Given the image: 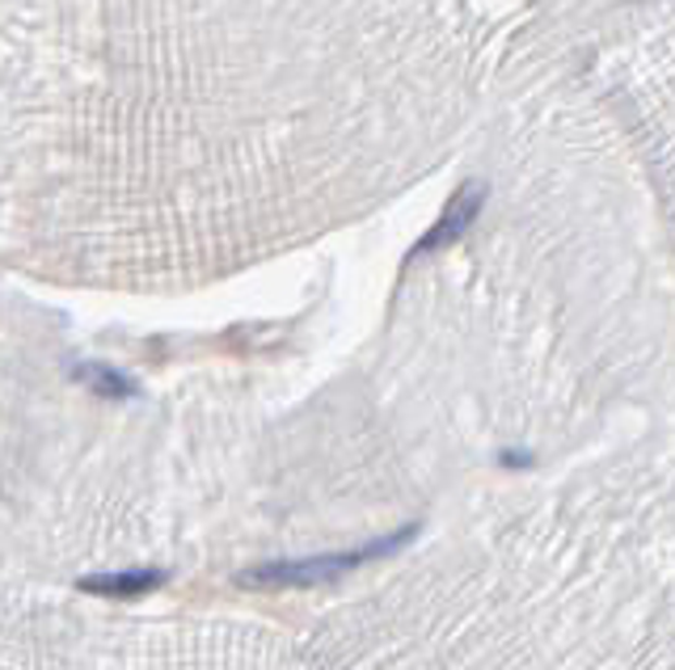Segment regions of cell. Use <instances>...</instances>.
<instances>
[{
	"label": "cell",
	"mask_w": 675,
	"mask_h": 670,
	"mask_svg": "<svg viewBox=\"0 0 675 670\" xmlns=\"http://www.w3.org/2000/svg\"><path fill=\"white\" fill-rule=\"evenodd\" d=\"M165 586V569H123V573H102V578H85L80 591L89 595H110V599H136Z\"/></svg>",
	"instance_id": "3"
},
{
	"label": "cell",
	"mask_w": 675,
	"mask_h": 670,
	"mask_svg": "<svg viewBox=\"0 0 675 670\" xmlns=\"http://www.w3.org/2000/svg\"><path fill=\"white\" fill-rule=\"evenodd\" d=\"M414 531L418 528H401V531H392L389 540H380V544H363V548H355V553H329V557H309V561L258 565V569H249L246 573V582L249 586H309V582H329V578H338V573H351V569H359V565L380 561V557L397 553L405 540H414Z\"/></svg>",
	"instance_id": "1"
},
{
	"label": "cell",
	"mask_w": 675,
	"mask_h": 670,
	"mask_svg": "<svg viewBox=\"0 0 675 670\" xmlns=\"http://www.w3.org/2000/svg\"><path fill=\"white\" fill-rule=\"evenodd\" d=\"M85 384H93V392H102V396H127L132 392V384L123 380V376H114L110 367H80L76 371Z\"/></svg>",
	"instance_id": "4"
},
{
	"label": "cell",
	"mask_w": 675,
	"mask_h": 670,
	"mask_svg": "<svg viewBox=\"0 0 675 670\" xmlns=\"http://www.w3.org/2000/svg\"><path fill=\"white\" fill-rule=\"evenodd\" d=\"M482 203H486V186H482V181H468V186H461V190H457V199L443 207L439 224H435L427 237L414 245V257H427L430 249H443V245H452L457 237H464V228L477 219Z\"/></svg>",
	"instance_id": "2"
}]
</instances>
